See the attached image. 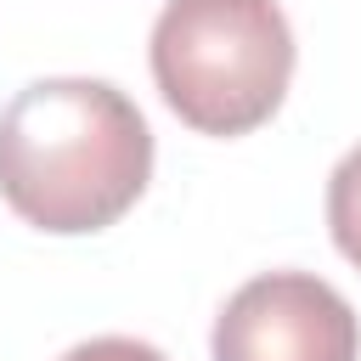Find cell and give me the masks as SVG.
Masks as SVG:
<instances>
[{
  "label": "cell",
  "instance_id": "6da1fadb",
  "mask_svg": "<svg viewBox=\"0 0 361 361\" xmlns=\"http://www.w3.org/2000/svg\"><path fill=\"white\" fill-rule=\"evenodd\" d=\"M152 180V130L107 79H34L0 113V197L51 237L107 231Z\"/></svg>",
  "mask_w": 361,
  "mask_h": 361
},
{
  "label": "cell",
  "instance_id": "7a4b0ae2",
  "mask_svg": "<svg viewBox=\"0 0 361 361\" xmlns=\"http://www.w3.org/2000/svg\"><path fill=\"white\" fill-rule=\"evenodd\" d=\"M147 56L180 124L197 135H248L288 96L293 28L276 0H169Z\"/></svg>",
  "mask_w": 361,
  "mask_h": 361
},
{
  "label": "cell",
  "instance_id": "3957f363",
  "mask_svg": "<svg viewBox=\"0 0 361 361\" xmlns=\"http://www.w3.org/2000/svg\"><path fill=\"white\" fill-rule=\"evenodd\" d=\"M214 361H355L361 316L310 271H265L214 316Z\"/></svg>",
  "mask_w": 361,
  "mask_h": 361
},
{
  "label": "cell",
  "instance_id": "277c9868",
  "mask_svg": "<svg viewBox=\"0 0 361 361\" xmlns=\"http://www.w3.org/2000/svg\"><path fill=\"white\" fill-rule=\"evenodd\" d=\"M327 231L338 254L361 271V147H350L327 175Z\"/></svg>",
  "mask_w": 361,
  "mask_h": 361
},
{
  "label": "cell",
  "instance_id": "5b68a950",
  "mask_svg": "<svg viewBox=\"0 0 361 361\" xmlns=\"http://www.w3.org/2000/svg\"><path fill=\"white\" fill-rule=\"evenodd\" d=\"M62 361H169V355L152 350V344H141V338L107 333V338H85V344H73Z\"/></svg>",
  "mask_w": 361,
  "mask_h": 361
}]
</instances>
